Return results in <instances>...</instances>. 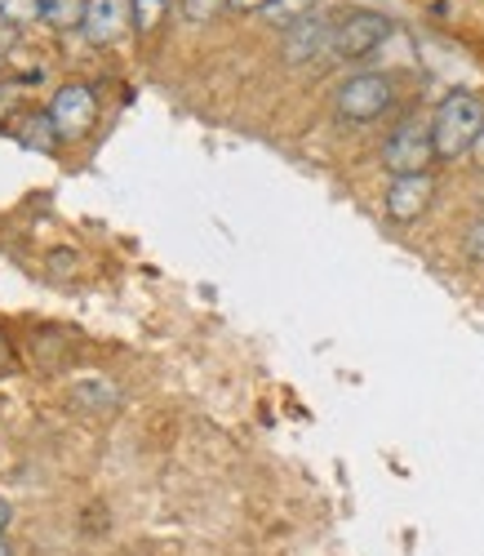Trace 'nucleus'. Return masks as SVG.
Instances as JSON below:
<instances>
[{"mask_svg":"<svg viewBox=\"0 0 484 556\" xmlns=\"http://www.w3.org/2000/svg\"><path fill=\"white\" fill-rule=\"evenodd\" d=\"M431 161H435V143H431V121L422 116H409L400 121L382 143V165L392 169V178H405V174H431Z\"/></svg>","mask_w":484,"mask_h":556,"instance_id":"nucleus-3","label":"nucleus"},{"mask_svg":"<svg viewBox=\"0 0 484 556\" xmlns=\"http://www.w3.org/2000/svg\"><path fill=\"white\" fill-rule=\"evenodd\" d=\"M85 5L89 0H40V18L50 27H59V31H67V27L85 23Z\"/></svg>","mask_w":484,"mask_h":556,"instance_id":"nucleus-11","label":"nucleus"},{"mask_svg":"<svg viewBox=\"0 0 484 556\" xmlns=\"http://www.w3.org/2000/svg\"><path fill=\"white\" fill-rule=\"evenodd\" d=\"M231 0H182V14L191 18V23H209L218 10H227Z\"/></svg>","mask_w":484,"mask_h":556,"instance_id":"nucleus-14","label":"nucleus"},{"mask_svg":"<svg viewBox=\"0 0 484 556\" xmlns=\"http://www.w3.org/2000/svg\"><path fill=\"white\" fill-rule=\"evenodd\" d=\"M333 31L337 23L329 14H307L294 23L280 40V59L289 67H307V63H333Z\"/></svg>","mask_w":484,"mask_h":556,"instance_id":"nucleus-4","label":"nucleus"},{"mask_svg":"<svg viewBox=\"0 0 484 556\" xmlns=\"http://www.w3.org/2000/svg\"><path fill=\"white\" fill-rule=\"evenodd\" d=\"M0 556H14V552H10V543H5V534H0Z\"/></svg>","mask_w":484,"mask_h":556,"instance_id":"nucleus-20","label":"nucleus"},{"mask_svg":"<svg viewBox=\"0 0 484 556\" xmlns=\"http://www.w3.org/2000/svg\"><path fill=\"white\" fill-rule=\"evenodd\" d=\"M125 23H133L129 0H89V5H85V23H80V31H85L93 45H112V40H120Z\"/></svg>","mask_w":484,"mask_h":556,"instance_id":"nucleus-8","label":"nucleus"},{"mask_svg":"<svg viewBox=\"0 0 484 556\" xmlns=\"http://www.w3.org/2000/svg\"><path fill=\"white\" fill-rule=\"evenodd\" d=\"M169 5H174V0H129V14H133V31H138V36H152V31H156V27L165 23Z\"/></svg>","mask_w":484,"mask_h":556,"instance_id":"nucleus-12","label":"nucleus"},{"mask_svg":"<svg viewBox=\"0 0 484 556\" xmlns=\"http://www.w3.org/2000/svg\"><path fill=\"white\" fill-rule=\"evenodd\" d=\"M271 5V0H231V10H240V14H263Z\"/></svg>","mask_w":484,"mask_h":556,"instance_id":"nucleus-17","label":"nucleus"},{"mask_svg":"<svg viewBox=\"0 0 484 556\" xmlns=\"http://www.w3.org/2000/svg\"><path fill=\"white\" fill-rule=\"evenodd\" d=\"M386 218L392 223H413L431 210L435 201V178L431 174H405V178H392V188H386Z\"/></svg>","mask_w":484,"mask_h":556,"instance_id":"nucleus-7","label":"nucleus"},{"mask_svg":"<svg viewBox=\"0 0 484 556\" xmlns=\"http://www.w3.org/2000/svg\"><path fill=\"white\" fill-rule=\"evenodd\" d=\"M471 156H475V165L484 169V134H480V143H475V152H471Z\"/></svg>","mask_w":484,"mask_h":556,"instance_id":"nucleus-19","label":"nucleus"},{"mask_svg":"<svg viewBox=\"0 0 484 556\" xmlns=\"http://www.w3.org/2000/svg\"><path fill=\"white\" fill-rule=\"evenodd\" d=\"M72 405L85 409V414H112L120 405V388L112 379H103V375H89V379H80L72 388Z\"/></svg>","mask_w":484,"mask_h":556,"instance_id":"nucleus-9","label":"nucleus"},{"mask_svg":"<svg viewBox=\"0 0 484 556\" xmlns=\"http://www.w3.org/2000/svg\"><path fill=\"white\" fill-rule=\"evenodd\" d=\"M0 18L23 27V23H36L40 18V0H0Z\"/></svg>","mask_w":484,"mask_h":556,"instance_id":"nucleus-13","label":"nucleus"},{"mask_svg":"<svg viewBox=\"0 0 484 556\" xmlns=\"http://www.w3.org/2000/svg\"><path fill=\"white\" fill-rule=\"evenodd\" d=\"M10 521H14V507H10L5 498H0V534H5V530H10Z\"/></svg>","mask_w":484,"mask_h":556,"instance_id":"nucleus-18","label":"nucleus"},{"mask_svg":"<svg viewBox=\"0 0 484 556\" xmlns=\"http://www.w3.org/2000/svg\"><path fill=\"white\" fill-rule=\"evenodd\" d=\"M50 121L59 129V138H85L99 121V99H93L89 85H63L54 103H50Z\"/></svg>","mask_w":484,"mask_h":556,"instance_id":"nucleus-6","label":"nucleus"},{"mask_svg":"<svg viewBox=\"0 0 484 556\" xmlns=\"http://www.w3.org/2000/svg\"><path fill=\"white\" fill-rule=\"evenodd\" d=\"M386 36H392V23H386L382 14H373V10L347 14L333 31V63H356V59L373 54Z\"/></svg>","mask_w":484,"mask_h":556,"instance_id":"nucleus-5","label":"nucleus"},{"mask_svg":"<svg viewBox=\"0 0 484 556\" xmlns=\"http://www.w3.org/2000/svg\"><path fill=\"white\" fill-rule=\"evenodd\" d=\"M316 5H320V0H271V5L263 10V23L289 31L294 23H303L307 14H316Z\"/></svg>","mask_w":484,"mask_h":556,"instance_id":"nucleus-10","label":"nucleus"},{"mask_svg":"<svg viewBox=\"0 0 484 556\" xmlns=\"http://www.w3.org/2000/svg\"><path fill=\"white\" fill-rule=\"evenodd\" d=\"M392 103H396V80L386 72H356L337 85V94H333V112L352 125L378 121Z\"/></svg>","mask_w":484,"mask_h":556,"instance_id":"nucleus-2","label":"nucleus"},{"mask_svg":"<svg viewBox=\"0 0 484 556\" xmlns=\"http://www.w3.org/2000/svg\"><path fill=\"white\" fill-rule=\"evenodd\" d=\"M467 258H475V263H484V214L467 227Z\"/></svg>","mask_w":484,"mask_h":556,"instance_id":"nucleus-15","label":"nucleus"},{"mask_svg":"<svg viewBox=\"0 0 484 556\" xmlns=\"http://www.w3.org/2000/svg\"><path fill=\"white\" fill-rule=\"evenodd\" d=\"M480 134H484V99L471 94V89H454L431 116L435 161H462L467 152H475Z\"/></svg>","mask_w":484,"mask_h":556,"instance_id":"nucleus-1","label":"nucleus"},{"mask_svg":"<svg viewBox=\"0 0 484 556\" xmlns=\"http://www.w3.org/2000/svg\"><path fill=\"white\" fill-rule=\"evenodd\" d=\"M14 369H18L14 343H10V334H5V330H0V379H5V375H14Z\"/></svg>","mask_w":484,"mask_h":556,"instance_id":"nucleus-16","label":"nucleus"}]
</instances>
